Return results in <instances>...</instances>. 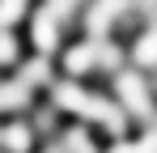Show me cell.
<instances>
[{
  "label": "cell",
  "mask_w": 157,
  "mask_h": 153,
  "mask_svg": "<svg viewBox=\"0 0 157 153\" xmlns=\"http://www.w3.org/2000/svg\"><path fill=\"white\" fill-rule=\"evenodd\" d=\"M51 102L59 111H72L81 119H94V124L110 128V132H123V111L110 106L106 98H98V94H85V89L72 85V81H51Z\"/></svg>",
  "instance_id": "obj_1"
},
{
  "label": "cell",
  "mask_w": 157,
  "mask_h": 153,
  "mask_svg": "<svg viewBox=\"0 0 157 153\" xmlns=\"http://www.w3.org/2000/svg\"><path fill=\"white\" fill-rule=\"evenodd\" d=\"M64 64H68V73H89V68H119L123 64V51L115 47V43H106V38H89V43H81L64 55Z\"/></svg>",
  "instance_id": "obj_2"
},
{
  "label": "cell",
  "mask_w": 157,
  "mask_h": 153,
  "mask_svg": "<svg viewBox=\"0 0 157 153\" xmlns=\"http://www.w3.org/2000/svg\"><path fill=\"white\" fill-rule=\"evenodd\" d=\"M115 89H119V98L128 102L123 111H132L140 124L153 128V102H149V85L140 81V73H119L115 76Z\"/></svg>",
  "instance_id": "obj_3"
},
{
  "label": "cell",
  "mask_w": 157,
  "mask_h": 153,
  "mask_svg": "<svg viewBox=\"0 0 157 153\" xmlns=\"http://www.w3.org/2000/svg\"><path fill=\"white\" fill-rule=\"evenodd\" d=\"M132 4H136V0H98V4L89 9V17H85V30H89V38L98 43V38L106 34V26L115 22L119 13H128Z\"/></svg>",
  "instance_id": "obj_4"
},
{
  "label": "cell",
  "mask_w": 157,
  "mask_h": 153,
  "mask_svg": "<svg viewBox=\"0 0 157 153\" xmlns=\"http://www.w3.org/2000/svg\"><path fill=\"white\" fill-rule=\"evenodd\" d=\"M0 145H4V153H30L34 128H30V124H9L4 132H0Z\"/></svg>",
  "instance_id": "obj_5"
},
{
  "label": "cell",
  "mask_w": 157,
  "mask_h": 153,
  "mask_svg": "<svg viewBox=\"0 0 157 153\" xmlns=\"http://www.w3.org/2000/svg\"><path fill=\"white\" fill-rule=\"evenodd\" d=\"M55 43H59V22L47 17V13H38L34 17V47L47 55V51H55Z\"/></svg>",
  "instance_id": "obj_6"
},
{
  "label": "cell",
  "mask_w": 157,
  "mask_h": 153,
  "mask_svg": "<svg viewBox=\"0 0 157 153\" xmlns=\"http://www.w3.org/2000/svg\"><path fill=\"white\" fill-rule=\"evenodd\" d=\"M30 106V85L13 81V85H0V111H21Z\"/></svg>",
  "instance_id": "obj_7"
},
{
  "label": "cell",
  "mask_w": 157,
  "mask_h": 153,
  "mask_svg": "<svg viewBox=\"0 0 157 153\" xmlns=\"http://www.w3.org/2000/svg\"><path fill=\"white\" fill-rule=\"evenodd\" d=\"M55 149H59V153H98L85 128H68V132H64V140H59Z\"/></svg>",
  "instance_id": "obj_8"
},
{
  "label": "cell",
  "mask_w": 157,
  "mask_h": 153,
  "mask_svg": "<svg viewBox=\"0 0 157 153\" xmlns=\"http://www.w3.org/2000/svg\"><path fill=\"white\" fill-rule=\"evenodd\" d=\"M21 85H43V81H51V64H47V55H38V60H30L26 68H21V76H17Z\"/></svg>",
  "instance_id": "obj_9"
},
{
  "label": "cell",
  "mask_w": 157,
  "mask_h": 153,
  "mask_svg": "<svg viewBox=\"0 0 157 153\" xmlns=\"http://www.w3.org/2000/svg\"><path fill=\"white\" fill-rule=\"evenodd\" d=\"M132 55H136V64H144V68H157V26L144 34V38H140V43H136V51H132Z\"/></svg>",
  "instance_id": "obj_10"
},
{
  "label": "cell",
  "mask_w": 157,
  "mask_h": 153,
  "mask_svg": "<svg viewBox=\"0 0 157 153\" xmlns=\"http://www.w3.org/2000/svg\"><path fill=\"white\" fill-rule=\"evenodd\" d=\"M110 153H157V124L144 132V140H136V145H128V140H119Z\"/></svg>",
  "instance_id": "obj_11"
},
{
  "label": "cell",
  "mask_w": 157,
  "mask_h": 153,
  "mask_svg": "<svg viewBox=\"0 0 157 153\" xmlns=\"http://www.w3.org/2000/svg\"><path fill=\"white\" fill-rule=\"evenodd\" d=\"M21 13H26V0H0V30H9Z\"/></svg>",
  "instance_id": "obj_12"
},
{
  "label": "cell",
  "mask_w": 157,
  "mask_h": 153,
  "mask_svg": "<svg viewBox=\"0 0 157 153\" xmlns=\"http://www.w3.org/2000/svg\"><path fill=\"white\" fill-rule=\"evenodd\" d=\"M72 4H77V0H47V9H43V13H47V17H55V22L64 26L68 17H72Z\"/></svg>",
  "instance_id": "obj_13"
},
{
  "label": "cell",
  "mask_w": 157,
  "mask_h": 153,
  "mask_svg": "<svg viewBox=\"0 0 157 153\" xmlns=\"http://www.w3.org/2000/svg\"><path fill=\"white\" fill-rule=\"evenodd\" d=\"M17 60V38L9 30H0V64H13Z\"/></svg>",
  "instance_id": "obj_14"
},
{
  "label": "cell",
  "mask_w": 157,
  "mask_h": 153,
  "mask_svg": "<svg viewBox=\"0 0 157 153\" xmlns=\"http://www.w3.org/2000/svg\"><path fill=\"white\" fill-rule=\"evenodd\" d=\"M47 153H59V149H55V145H51V149H47Z\"/></svg>",
  "instance_id": "obj_15"
}]
</instances>
